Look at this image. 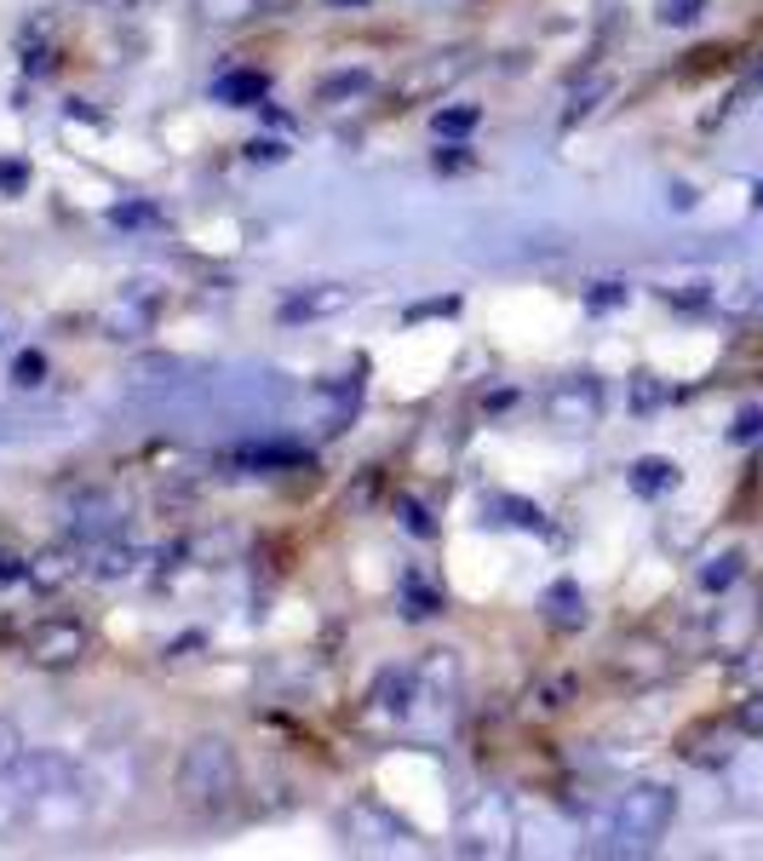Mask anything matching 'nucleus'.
<instances>
[{
  "mask_svg": "<svg viewBox=\"0 0 763 861\" xmlns=\"http://www.w3.org/2000/svg\"><path fill=\"white\" fill-rule=\"evenodd\" d=\"M12 758H18V729H12V724H0V770H7Z\"/></svg>",
  "mask_w": 763,
  "mask_h": 861,
  "instance_id": "23",
  "label": "nucleus"
},
{
  "mask_svg": "<svg viewBox=\"0 0 763 861\" xmlns=\"http://www.w3.org/2000/svg\"><path fill=\"white\" fill-rule=\"evenodd\" d=\"M115 528H121V517H115V505H110V500H92V505H81V512H75V535L92 540V546H98V540H110Z\"/></svg>",
  "mask_w": 763,
  "mask_h": 861,
  "instance_id": "8",
  "label": "nucleus"
},
{
  "mask_svg": "<svg viewBox=\"0 0 763 861\" xmlns=\"http://www.w3.org/2000/svg\"><path fill=\"white\" fill-rule=\"evenodd\" d=\"M110 224H121V231H133V224H149V208H115Z\"/></svg>",
  "mask_w": 763,
  "mask_h": 861,
  "instance_id": "21",
  "label": "nucleus"
},
{
  "mask_svg": "<svg viewBox=\"0 0 763 861\" xmlns=\"http://www.w3.org/2000/svg\"><path fill=\"white\" fill-rule=\"evenodd\" d=\"M149 322H156V293H149V288L133 293V288H126L115 305L104 311V334L110 339H133V334H144Z\"/></svg>",
  "mask_w": 763,
  "mask_h": 861,
  "instance_id": "5",
  "label": "nucleus"
},
{
  "mask_svg": "<svg viewBox=\"0 0 763 861\" xmlns=\"http://www.w3.org/2000/svg\"><path fill=\"white\" fill-rule=\"evenodd\" d=\"M98 574H104V580L126 574V551H104V563H98Z\"/></svg>",
  "mask_w": 763,
  "mask_h": 861,
  "instance_id": "24",
  "label": "nucleus"
},
{
  "mask_svg": "<svg viewBox=\"0 0 763 861\" xmlns=\"http://www.w3.org/2000/svg\"><path fill=\"white\" fill-rule=\"evenodd\" d=\"M700 12H706V0H654V18H660V23H672V30L695 23Z\"/></svg>",
  "mask_w": 763,
  "mask_h": 861,
  "instance_id": "13",
  "label": "nucleus"
},
{
  "mask_svg": "<svg viewBox=\"0 0 763 861\" xmlns=\"http://www.w3.org/2000/svg\"><path fill=\"white\" fill-rule=\"evenodd\" d=\"M350 305V293L345 288H327V293H293L288 305H282V316L288 322H304V316H327V311H345Z\"/></svg>",
  "mask_w": 763,
  "mask_h": 861,
  "instance_id": "10",
  "label": "nucleus"
},
{
  "mask_svg": "<svg viewBox=\"0 0 763 861\" xmlns=\"http://www.w3.org/2000/svg\"><path fill=\"white\" fill-rule=\"evenodd\" d=\"M18 574H30V569H23L12 551H0V586H7V580H18Z\"/></svg>",
  "mask_w": 763,
  "mask_h": 861,
  "instance_id": "25",
  "label": "nucleus"
},
{
  "mask_svg": "<svg viewBox=\"0 0 763 861\" xmlns=\"http://www.w3.org/2000/svg\"><path fill=\"white\" fill-rule=\"evenodd\" d=\"M437 610H442L437 586H430L425 574H402V615H408V620H430Z\"/></svg>",
  "mask_w": 763,
  "mask_h": 861,
  "instance_id": "9",
  "label": "nucleus"
},
{
  "mask_svg": "<svg viewBox=\"0 0 763 861\" xmlns=\"http://www.w3.org/2000/svg\"><path fill=\"white\" fill-rule=\"evenodd\" d=\"M729 437H734V443H758V437H763V409H747L741 420H734Z\"/></svg>",
  "mask_w": 763,
  "mask_h": 861,
  "instance_id": "17",
  "label": "nucleus"
},
{
  "mask_svg": "<svg viewBox=\"0 0 763 861\" xmlns=\"http://www.w3.org/2000/svg\"><path fill=\"white\" fill-rule=\"evenodd\" d=\"M734 724L752 729V736H763V695H752V701L741 706V713H734Z\"/></svg>",
  "mask_w": 763,
  "mask_h": 861,
  "instance_id": "19",
  "label": "nucleus"
},
{
  "mask_svg": "<svg viewBox=\"0 0 763 861\" xmlns=\"http://www.w3.org/2000/svg\"><path fill=\"white\" fill-rule=\"evenodd\" d=\"M758 201H763V190H758Z\"/></svg>",
  "mask_w": 763,
  "mask_h": 861,
  "instance_id": "27",
  "label": "nucleus"
},
{
  "mask_svg": "<svg viewBox=\"0 0 763 861\" xmlns=\"http://www.w3.org/2000/svg\"><path fill=\"white\" fill-rule=\"evenodd\" d=\"M178 793H184L190 809L201 816H213L236 798V752L224 741H195L184 752V764H178Z\"/></svg>",
  "mask_w": 763,
  "mask_h": 861,
  "instance_id": "2",
  "label": "nucleus"
},
{
  "mask_svg": "<svg viewBox=\"0 0 763 861\" xmlns=\"http://www.w3.org/2000/svg\"><path fill=\"white\" fill-rule=\"evenodd\" d=\"M430 126H437L442 138H448V133H471V126H476V110H437V121H430Z\"/></svg>",
  "mask_w": 763,
  "mask_h": 861,
  "instance_id": "16",
  "label": "nucleus"
},
{
  "mask_svg": "<svg viewBox=\"0 0 763 861\" xmlns=\"http://www.w3.org/2000/svg\"><path fill=\"white\" fill-rule=\"evenodd\" d=\"M23 179H30V172H23L18 161H0V190H12V195H18V190H23Z\"/></svg>",
  "mask_w": 763,
  "mask_h": 861,
  "instance_id": "20",
  "label": "nucleus"
},
{
  "mask_svg": "<svg viewBox=\"0 0 763 861\" xmlns=\"http://www.w3.org/2000/svg\"><path fill=\"white\" fill-rule=\"evenodd\" d=\"M12 379H18V385H41V379H46V357H41V350H23Z\"/></svg>",
  "mask_w": 763,
  "mask_h": 861,
  "instance_id": "15",
  "label": "nucleus"
},
{
  "mask_svg": "<svg viewBox=\"0 0 763 861\" xmlns=\"http://www.w3.org/2000/svg\"><path fill=\"white\" fill-rule=\"evenodd\" d=\"M81 655H87V626L81 620L53 615V620H41L30 631V661L35 667H75Z\"/></svg>",
  "mask_w": 763,
  "mask_h": 861,
  "instance_id": "4",
  "label": "nucleus"
},
{
  "mask_svg": "<svg viewBox=\"0 0 763 861\" xmlns=\"http://www.w3.org/2000/svg\"><path fill=\"white\" fill-rule=\"evenodd\" d=\"M396 523H402V528H414L419 540H430V535H437V523L425 517V505H419V500H396Z\"/></svg>",
  "mask_w": 763,
  "mask_h": 861,
  "instance_id": "14",
  "label": "nucleus"
},
{
  "mask_svg": "<svg viewBox=\"0 0 763 861\" xmlns=\"http://www.w3.org/2000/svg\"><path fill=\"white\" fill-rule=\"evenodd\" d=\"M672 489H677V466H672V460H660V454H643V460L631 466V494L660 500V494H672Z\"/></svg>",
  "mask_w": 763,
  "mask_h": 861,
  "instance_id": "6",
  "label": "nucleus"
},
{
  "mask_svg": "<svg viewBox=\"0 0 763 861\" xmlns=\"http://www.w3.org/2000/svg\"><path fill=\"white\" fill-rule=\"evenodd\" d=\"M247 156H253V161H282L288 149H282V144H270V138H259V144H247Z\"/></svg>",
  "mask_w": 763,
  "mask_h": 861,
  "instance_id": "22",
  "label": "nucleus"
},
{
  "mask_svg": "<svg viewBox=\"0 0 763 861\" xmlns=\"http://www.w3.org/2000/svg\"><path fill=\"white\" fill-rule=\"evenodd\" d=\"M620 299H626V288H620V282H597V293H586V305H592V311H615Z\"/></svg>",
  "mask_w": 763,
  "mask_h": 861,
  "instance_id": "18",
  "label": "nucleus"
},
{
  "mask_svg": "<svg viewBox=\"0 0 763 861\" xmlns=\"http://www.w3.org/2000/svg\"><path fill=\"white\" fill-rule=\"evenodd\" d=\"M741 569H747V557H741V551H723V557H711V563L700 569V586H706V592H723V586H734V580H741Z\"/></svg>",
  "mask_w": 763,
  "mask_h": 861,
  "instance_id": "12",
  "label": "nucleus"
},
{
  "mask_svg": "<svg viewBox=\"0 0 763 861\" xmlns=\"http://www.w3.org/2000/svg\"><path fill=\"white\" fill-rule=\"evenodd\" d=\"M546 414H551V425H563V431H586L603 414V385L586 379V373H574V379H563V385L546 391Z\"/></svg>",
  "mask_w": 763,
  "mask_h": 861,
  "instance_id": "3",
  "label": "nucleus"
},
{
  "mask_svg": "<svg viewBox=\"0 0 763 861\" xmlns=\"http://www.w3.org/2000/svg\"><path fill=\"white\" fill-rule=\"evenodd\" d=\"M334 7H368V0H334Z\"/></svg>",
  "mask_w": 763,
  "mask_h": 861,
  "instance_id": "26",
  "label": "nucleus"
},
{
  "mask_svg": "<svg viewBox=\"0 0 763 861\" xmlns=\"http://www.w3.org/2000/svg\"><path fill=\"white\" fill-rule=\"evenodd\" d=\"M672 816H677V798H672V787H660V781H643V787L620 793V804H615V839L620 845H608V850H620V856L654 850L666 839Z\"/></svg>",
  "mask_w": 763,
  "mask_h": 861,
  "instance_id": "1",
  "label": "nucleus"
},
{
  "mask_svg": "<svg viewBox=\"0 0 763 861\" xmlns=\"http://www.w3.org/2000/svg\"><path fill=\"white\" fill-rule=\"evenodd\" d=\"M224 104H265V92H270V81L259 69H231V75H218V87H213Z\"/></svg>",
  "mask_w": 763,
  "mask_h": 861,
  "instance_id": "7",
  "label": "nucleus"
},
{
  "mask_svg": "<svg viewBox=\"0 0 763 861\" xmlns=\"http://www.w3.org/2000/svg\"><path fill=\"white\" fill-rule=\"evenodd\" d=\"M546 615L563 631H574L580 620H586V615H580V586H574V580H557V586L546 592Z\"/></svg>",
  "mask_w": 763,
  "mask_h": 861,
  "instance_id": "11",
  "label": "nucleus"
}]
</instances>
